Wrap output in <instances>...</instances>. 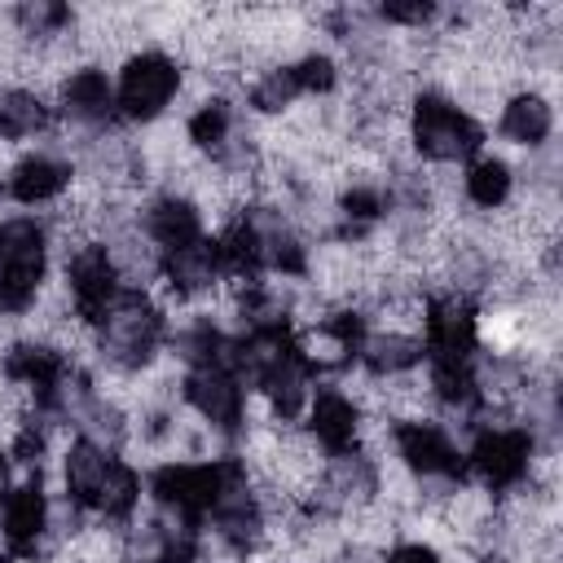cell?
Listing matches in <instances>:
<instances>
[{
    "mask_svg": "<svg viewBox=\"0 0 563 563\" xmlns=\"http://www.w3.org/2000/svg\"><path fill=\"white\" fill-rule=\"evenodd\" d=\"M405 123H409V150H413L418 163L462 167L466 158H475L488 145V128L475 123L471 114H462L440 92H418L409 101Z\"/></svg>",
    "mask_w": 563,
    "mask_h": 563,
    "instance_id": "obj_1",
    "label": "cell"
},
{
    "mask_svg": "<svg viewBox=\"0 0 563 563\" xmlns=\"http://www.w3.org/2000/svg\"><path fill=\"white\" fill-rule=\"evenodd\" d=\"M53 273L48 229L35 216H4L0 224V317H26Z\"/></svg>",
    "mask_w": 563,
    "mask_h": 563,
    "instance_id": "obj_2",
    "label": "cell"
},
{
    "mask_svg": "<svg viewBox=\"0 0 563 563\" xmlns=\"http://www.w3.org/2000/svg\"><path fill=\"white\" fill-rule=\"evenodd\" d=\"M180 66L172 53L163 48H141L136 57H128L119 66V79H114V119L123 128H145V123H158L172 114L176 106V92H180Z\"/></svg>",
    "mask_w": 563,
    "mask_h": 563,
    "instance_id": "obj_3",
    "label": "cell"
},
{
    "mask_svg": "<svg viewBox=\"0 0 563 563\" xmlns=\"http://www.w3.org/2000/svg\"><path fill=\"white\" fill-rule=\"evenodd\" d=\"M466 479L488 488V493H510L528 479V457H532V435L523 427H497V431H475L466 440Z\"/></svg>",
    "mask_w": 563,
    "mask_h": 563,
    "instance_id": "obj_4",
    "label": "cell"
},
{
    "mask_svg": "<svg viewBox=\"0 0 563 563\" xmlns=\"http://www.w3.org/2000/svg\"><path fill=\"white\" fill-rule=\"evenodd\" d=\"M180 405L189 413H198L207 427L238 435L242 427V405H246V387L233 374V365H202V369H185L180 383Z\"/></svg>",
    "mask_w": 563,
    "mask_h": 563,
    "instance_id": "obj_5",
    "label": "cell"
},
{
    "mask_svg": "<svg viewBox=\"0 0 563 563\" xmlns=\"http://www.w3.org/2000/svg\"><path fill=\"white\" fill-rule=\"evenodd\" d=\"M48 497L53 493L40 479H18L13 493L0 501V545L13 559H44Z\"/></svg>",
    "mask_w": 563,
    "mask_h": 563,
    "instance_id": "obj_6",
    "label": "cell"
},
{
    "mask_svg": "<svg viewBox=\"0 0 563 563\" xmlns=\"http://www.w3.org/2000/svg\"><path fill=\"white\" fill-rule=\"evenodd\" d=\"M466 449L435 422H396V457L422 479V475H453L466 479Z\"/></svg>",
    "mask_w": 563,
    "mask_h": 563,
    "instance_id": "obj_7",
    "label": "cell"
},
{
    "mask_svg": "<svg viewBox=\"0 0 563 563\" xmlns=\"http://www.w3.org/2000/svg\"><path fill=\"white\" fill-rule=\"evenodd\" d=\"M70 180H75V163L35 145V150H22V158L13 163L0 194L18 207H53V202H62Z\"/></svg>",
    "mask_w": 563,
    "mask_h": 563,
    "instance_id": "obj_8",
    "label": "cell"
},
{
    "mask_svg": "<svg viewBox=\"0 0 563 563\" xmlns=\"http://www.w3.org/2000/svg\"><path fill=\"white\" fill-rule=\"evenodd\" d=\"M53 110H57L62 123H75V128L119 123L114 119V79H110V70H97V66L70 70L53 92Z\"/></svg>",
    "mask_w": 563,
    "mask_h": 563,
    "instance_id": "obj_9",
    "label": "cell"
},
{
    "mask_svg": "<svg viewBox=\"0 0 563 563\" xmlns=\"http://www.w3.org/2000/svg\"><path fill=\"white\" fill-rule=\"evenodd\" d=\"M361 409L334 387V383H321L303 409V431L325 449V453H347L356 449V431H361Z\"/></svg>",
    "mask_w": 563,
    "mask_h": 563,
    "instance_id": "obj_10",
    "label": "cell"
},
{
    "mask_svg": "<svg viewBox=\"0 0 563 563\" xmlns=\"http://www.w3.org/2000/svg\"><path fill=\"white\" fill-rule=\"evenodd\" d=\"M136 224H141V233L158 246V255L180 251V246H189V242H198V238L207 233V229H202V216L194 211L189 198H180V194H158V189L145 198Z\"/></svg>",
    "mask_w": 563,
    "mask_h": 563,
    "instance_id": "obj_11",
    "label": "cell"
},
{
    "mask_svg": "<svg viewBox=\"0 0 563 563\" xmlns=\"http://www.w3.org/2000/svg\"><path fill=\"white\" fill-rule=\"evenodd\" d=\"M497 136L506 145H515L519 154L528 150H541L550 136H554V101H545L541 92H510L497 110Z\"/></svg>",
    "mask_w": 563,
    "mask_h": 563,
    "instance_id": "obj_12",
    "label": "cell"
},
{
    "mask_svg": "<svg viewBox=\"0 0 563 563\" xmlns=\"http://www.w3.org/2000/svg\"><path fill=\"white\" fill-rule=\"evenodd\" d=\"M515 198V163L497 150H479L462 163V202L479 216L501 211Z\"/></svg>",
    "mask_w": 563,
    "mask_h": 563,
    "instance_id": "obj_13",
    "label": "cell"
},
{
    "mask_svg": "<svg viewBox=\"0 0 563 563\" xmlns=\"http://www.w3.org/2000/svg\"><path fill=\"white\" fill-rule=\"evenodd\" d=\"M114 457H119V453H106V449H97V444H88V440L75 435V440L66 444L62 462H57V471H62V493H66L75 506H84V510L92 515L97 501H101V488H106V479H110Z\"/></svg>",
    "mask_w": 563,
    "mask_h": 563,
    "instance_id": "obj_14",
    "label": "cell"
},
{
    "mask_svg": "<svg viewBox=\"0 0 563 563\" xmlns=\"http://www.w3.org/2000/svg\"><path fill=\"white\" fill-rule=\"evenodd\" d=\"M57 123V110L48 97L31 92V88H0V141L9 145H26L31 136L40 141L48 128Z\"/></svg>",
    "mask_w": 563,
    "mask_h": 563,
    "instance_id": "obj_15",
    "label": "cell"
},
{
    "mask_svg": "<svg viewBox=\"0 0 563 563\" xmlns=\"http://www.w3.org/2000/svg\"><path fill=\"white\" fill-rule=\"evenodd\" d=\"M427 361L422 339H405V334H383V330H365L356 343V365L374 378H391V374H409Z\"/></svg>",
    "mask_w": 563,
    "mask_h": 563,
    "instance_id": "obj_16",
    "label": "cell"
},
{
    "mask_svg": "<svg viewBox=\"0 0 563 563\" xmlns=\"http://www.w3.org/2000/svg\"><path fill=\"white\" fill-rule=\"evenodd\" d=\"M180 123H185V136H189L194 154L216 158V154L229 145V136L238 132L242 110H238V101H229V97H211L207 106H198V110H194V114H185Z\"/></svg>",
    "mask_w": 563,
    "mask_h": 563,
    "instance_id": "obj_17",
    "label": "cell"
},
{
    "mask_svg": "<svg viewBox=\"0 0 563 563\" xmlns=\"http://www.w3.org/2000/svg\"><path fill=\"white\" fill-rule=\"evenodd\" d=\"M383 563H444V554L435 545H427V541H396L383 554Z\"/></svg>",
    "mask_w": 563,
    "mask_h": 563,
    "instance_id": "obj_18",
    "label": "cell"
},
{
    "mask_svg": "<svg viewBox=\"0 0 563 563\" xmlns=\"http://www.w3.org/2000/svg\"><path fill=\"white\" fill-rule=\"evenodd\" d=\"M13 484H18V466H13V457H9V449L0 444V501L13 493Z\"/></svg>",
    "mask_w": 563,
    "mask_h": 563,
    "instance_id": "obj_19",
    "label": "cell"
},
{
    "mask_svg": "<svg viewBox=\"0 0 563 563\" xmlns=\"http://www.w3.org/2000/svg\"><path fill=\"white\" fill-rule=\"evenodd\" d=\"M0 563H18V559H13V554H9V550H0Z\"/></svg>",
    "mask_w": 563,
    "mask_h": 563,
    "instance_id": "obj_20",
    "label": "cell"
}]
</instances>
